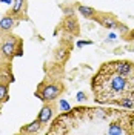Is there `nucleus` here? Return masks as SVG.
Returning a JSON list of instances; mask_svg holds the SVG:
<instances>
[{"mask_svg":"<svg viewBox=\"0 0 134 135\" xmlns=\"http://www.w3.org/2000/svg\"><path fill=\"white\" fill-rule=\"evenodd\" d=\"M77 100H79V101L86 100V94H85V92H79V94H77Z\"/></svg>","mask_w":134,"mask_h":135,"instance_id":"obj_12","label":"nucleus"},{"mask_svg":"<svg viewBox=\"0 0 134 135\" xmlns=\"http://www.w3.org/2000/svg\"><path fill=\"white\" fill-rule=\"evenodd\" d=\"M23 2H25V0H14V2H12V16H16V14H19V12L22 11Z\"/></svg>","mask_w":134,"mask_h":135,"instance_id":"obj_9","label":"nucleus"},{"mask_svg":"<svg viewBox=\"0 0 134 135\" xmlns=\"http://www.w3.org/2000/svg\"><path fill=\"white\" fill-rule=\"evenodd\" d=\"M40 127H42V123H40V120L37 118L35 121L29 123L28 126L22 127V132H26V134H35V132H39V131H40Z\"/></svg>","mask_w":134,"mask_h":135,"instance_id":"obj_6","label":"nucleus"},{"mask_svg":"<svg viewBox=\"0 0 134 135\" xmlns=\"http://www.w3.org/2000/svg\"><path fill=\"white\" fill-rule=\"evenodd\" d=\"M14 51H16V38L8 37L3 42V45H2V54L5 57H12L14 55Z\"/></svg>","mask_w":134,"mask_h":135,"instance_id":"obj_3","label":"nucleus"},{"mask_svg":"<svg viewBox=\"0 0 134 135\" xmlns=\"http://www.w3.org/2000/svg\"><path fill=\"white\" fill-rule=\"evenodd\" d=\"M129 37H131V38L134 40V31H131V32H129Z\"/></svg>","mask_w":134,"mask_h":135,"instance_id":"obj_15","label":"nucleus"},{"mask_svg":"<svg viewBox=\"0 0 134 135\" xmlns=\"http://www.w3.org/2000/svg\"><path fill=\"white\" fill-rule=\"evenodd\" d=\"M91 86L97 103L119 104L126 109H134V75L117 72L113 61L102 65L92 78Z\"/></svg>","mask_w":134,"mask_h":135,"instance_id":"obj_1","label":"nucleus"},{"mask_svg":"<svg viewBox=\"0 0 134 135\" xmlns=\"http://www.w3.org/2000/svg\"><path fill=\"white\" fill-rule=\"evenodd\" d=\"M85 45H91V42H90V40H85V42H79L77 43V46H85Z\"/></svg>","mask_w":134,"mask_h":135,"instance_id":"obj_13","label":"nucleus"},{"mask_svg":"<svg viewBox=\"0 0 134 135\" xmlns=\"http://www.w3.org/2000/svg\"><path fill=\"white\" fill-rule=\"evenodd\" d=\"M52 114H54V112H52V108H51V106L42 108V110L39 112V120H40V123H42V124H46L51 118H52Z\"/></svg>","mask_w":134,"mask_h":135,"instance_id":"obj_4","label":"nucleus"},{"mask_svg":"<svg viewBox=\"0 0 134 135\" xmlns=\"http://www.w3.org/2000/svg\"><path fill=\"white\" fill-rule=\"evenodd\" d=\"M79 12L83 17H86V18H92L96 16V11L92 8H90V6H79Z\"/></svg>","mask_w":134,"mask_h":135,"instance_id":"obj_8","label":"nucleus"},{"mask_svg":"<svg viewBox=\"0 0 134 135\" xmlns=\"http://www.w3.org/2000/svg\"><path fill=\"white\" fill-rule=\"evenodd\" d=\"M60 92H62L60 86H57V84H46V86H42L35 92V95L43 101H51V100H54V98H57Z\"/></svg>","mask_w":134,"mask_h":135,"instance_id":"obj_2","label":"nucleus"},{"mask_svg":"<svg viewBox=\"0 0 134 135\" xmlns=\"http://www.w3.org/2000/svg\"><path fill=\"white\" fill-rule=\"evenodd\" d=\"M16 23L17 22L11 16L3 17V18L0 20V29H2V31H9V29H12V28L16 26Z\"/></svg>","mask_w":134,"mask_h":135,"instance_id":"obj_5","label":"nucleus"},{"mask_svg":"<svg viewBox=\"0 0 134 135\" xmlns=\"http://www.w3.org/2000/svg\"><path fill=\"white\" fill-rule=\"evenodd\" d=\"M102 23V26H105V28H108V29H113V28H117V20L114 18V17H109V16H102L100 20H99Z\"/></svg>","mask_w":134,"mask_h":135,"instance_id":"obj_7","label":"nucleus"},{"mask_svg":"<svg viewBox=\"0 0 134 135\" xmlns=\"http://www.w3.org/2000/svg\"><path fill=\"white\" fill-rule=\"evenodd\" d=\"M116 40V34H109L108 35V42H114Z\"/></svg>","mask_w":134,"mask_h":135,"instance_id":"obj_14","label":"nucleus"},{"mask_svg":"<svg viewBox=\"0 0 134 135\" xmlns=\"http://www.w3.org/2000/svg\"><path fill=\"white\" fill-rule=\"evenodd\" d=\"M3 3H11V0H2Z\"/></svg>","mask_w":134,"mask_h":135,"instance_id":"obj_16","label":"nucleus"},{"mask_svg":"<svg viewBox=\"0 0 134 135\" xmlns=\"http://www.w3.org/2000/svg\"><path fill=\"white\" fill-rule=\"evenodd\" d=\"M8 98V88L6 84H0V101H5Z\"/></svg>","mask_w":134,"mask_h":135,"instance_id":"obj_10","label":"nucleus"},{"mask_svg":"<svg viewBox=\"0 0 134 135\" xmlns=\"http://www.w3.org/2000/svg\"><path fill=\"white\" fill-rule=\"evenodd\" d=\"M59 108H60V110H62V112H68V110L71 109V106L68 104V101H66V100H60Z\"/></svg>","mask_w":134,"mask_h":135,"instance_id":"obj_11","label":"nucleus"}]
</instances>
